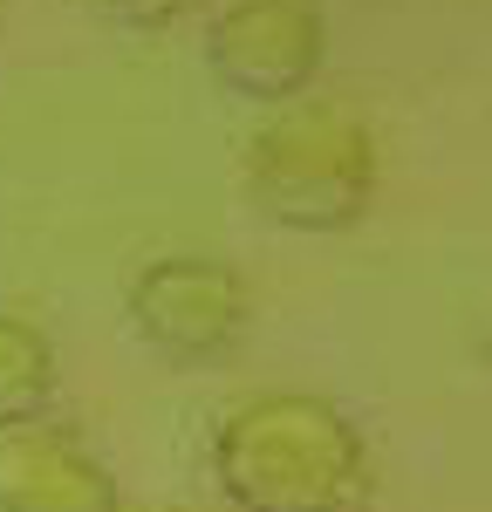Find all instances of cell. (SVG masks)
I'll return each instance as SVG.
<instances>
[{
  "instance_id": "6da1fadb",
  "label": "cell",
  "mask_w": 492,
  "mask_h": 512,
  "mask_svg": "<svg viewBox=\"0 0 492 512\" xmlns=\"http://www.w3.org/2000/svg\"><path fill=\"white\" fill-rule=\"evenodd\" d=\"M212 478L226 512H356L369 499V451L328 396L260 390L219 417Z\"/></svg>"
},
{
  "instance_id": "7a4b0ae2",
  "label": "cell",
  "mask_w": 492,
  "mask_h": 512,
  "mask_svg": "<svg viewBox=\"0 0 492 512\" xmlns=\"http://www.w3.org/2000/svg\"><path fill=\"white\" fill-rule=\"evenodd\" d=\"M246 198L287 233H349L376 205V137L356 110L287 103L246 137Z\"/></svg>"
},
{
  "instance_id": "3957f363",
  "label": "cell",
  "mask_w": 492,
  "mask_h": 512,
  "mask_svg": "<svg viewBox=\"0 0 492 512\" xmlns=\"http://www.w3.org/2000/svg\"><path fill=\"white\" fill-rule=\"evenodd\" d=\"M328 62L322 0H226L205 28V69L226 96L287 110Z\"/></svg>"
},
{
  "instance_id": "277c9868",
  "label": "cell",
  "mask_w": 492,
  "mask_h": 512,
  "mask_svg": "<svg viewBox=\"0 0 492 512\" xmlns=\"http://www.w3.org/2000/svg\"><path fill=\"white\" fill-rule=\"evenodd\" d=\"M123 308H130V328H137V342L151 355H164V362H212V355H226L246 335L253 294L212 253H164L151 267H137Z\"/></svg>"
},
{
  "instance_id": "5b68a950",
  "label": "cell",
  "mask_w": 492,
  "mask_h": 512,
  "mask_svg": "<svg viewBox=\"0 0 492 512\" xmlns=\"http://www.w3.org/2000/svg\"><path fill=\"white\" fill-rule=\"evenodd\" d=\"M0 512H123L110 465L55 424L0 431Z\"/></svg>"
},
{
  "instance_id": "8992f818",
  "label": "cell",
  "mask_w": 492,
  "mask_h": 512,
  "mask_svg": "<svg viewBox=\"0 0 492 512\" xmlns=\"http://www.w3.org/2000/svg\"><path fill=\"white\" fill-rule=\"evenodd\" d=\"M55 383H62L55 342L28 315H0V431L41 424L55 403Z\"/></svg>"
},
{
  "instance_id": "52a82bcc",
  "label": "cell",
  "mask_w": 492,
  "mask_h": 512,
  "mask_svg": "<svg viewBox=\"0 0 492 512\" xmlns=\"http://www.w3.org/2000/svg\"><path fill=\"white\" fill-rule=\"evenodd\" d=\"M103 21H117V28H164V21H178L192 0H89Z\"/></svg>"
},
{
  "instance_id": "ba28073f",
  "label": "cell",
  "mask_w": 492,
  "mask_h": 512,
  "mask_svg": "<svg viewBox=\"0 0 492 512\" xmlns=\"http://www.w3.org/2000/svg\"><path fill=\"white\" fill-rule=\"evenodd\" d=\"M178 512H212V506H178Z\"/></svg>"
}]
</instances>
